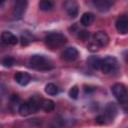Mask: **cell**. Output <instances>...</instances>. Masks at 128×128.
Segmentation results:
<instances>
[{"instance_id":"6da1fadb","label":"cell","mask_w":128,"mask_h":128,"mask_svg":"<svg viewBox=\"0 0 128 128\" xmlns=\"http://www.w3.org/2000/svg\"><path fill=\"white\" fill-rule=\"evenodd\" d=\"M29 66L38 71H49L53 68V63L44 55L35 54L29 59Z\"/></svg>"},{"instance_id":"7a4b0ae2","label":"cell","mask_w":128,"mask_h":128,"mask_svg":"<svg viewBox=\"0 0 128 128\" xmlns=\"http://www.w3.org/2000/svg\"><path fill=\"white\" fill-rule=\"evenodd\" d=\"M44 42L46 46L50 49H59L66 44L67 38L64 34L60 32H51L46 35Z\"/></svg>"},{"instance_id":"3957f363","label":"cell","mask_w":128,"mask_h":128,"mask_svg":"<svg viewBox=\"0 0 128 128\" xmlns=\"http://www.w3.org/2000/svg\"><path fill=\"white\" fill-rule=\"evenodd\" d=\"M40 105H41V102L38 101L35 97H32L28 101L21 103L18 109V112L21 116H28L31 113L37 112V110L40 108Z\"/></svg>"},{"instance_id":"277c9868","label":"cell","mask_w":128,"mask_h":128,"mask_svg":"<svg viewBox=\"0 0 128 128\" xmlns=\"http://www.w3.org/2000/svg\"><path fill=\"white\" fill-rule=\"evenodd\" d=\"M100 69L104 74H111L119 69V63L118 60L113 56H107L104 59H102L101 67Z\"/></svg>"},{"instance_id":"5b68a950","label":"cell","mask_w":128,"mask_h":128,"mask_svg":"<svg viewBox=\"0 0 128 128\" xmlns=\"http://www.w3.org/2000/svg\"><path fill=\"white\" fill-rule=\"evenodd\" d=\"M112 93L119 103L122 105H126L128 103V92L125 86L121 83H115L112 86Z\"/></svg>"},{"instance_id":"8992f818","label":"cell","mask_w":128,"mask_h":128,"mask_svg":"<svg viewBox=\"0 0 128 128\" xmlns=\"http://www.w3.org/2000/svg\"><path fill=\"white\" fill-rule=\"evenodd\" d=\"M27 1L26 0H17L14 4L13 10H12V17L15 20L21 19L24 15L26 8H27Z\"/></svg>"},{"instance_id":"52a82bcc","label":"cell","mask_w":128,"mask_h":128,"mask_svg":"<svg viewBox=\"0 0 128 128\" xmlns=\"http://www.w3.org/2000/svg\"><path fill=\"white\" fill-rule=\"evenodd\" d=\"M115 26L119 34H127L128 33V16L120 15L116 20Z\"/></svg>"},{"instance_id":"ba28073f","label":"cell","mask_w":128,"mask_h":128,"mask_svg":"<svg viewBox=\"0 0 128 128\" xmlns=\"http://www.w3.org/2000/svg\"><path fill=\"white\" fill-rule=\"evenodd\" d=\"M78 56H79V52L75 47H67L62 52V58L68 62L75 61L78 58Z\"/></svg>"},{"instance_id":"9c48e42d","label":"cell","mask_w":128,"mask_h":128,"mask_svg":"<svg viewBox=\"0 0 128 128\" xmlns=\"http://www.w3.org/2000/svg\"><path fill=\"white\" fill-rule=\"evenodd\" d=\"M93 41H95L100 47H105L109 43V36L104 31H98L93 35Z\"/></svg>"},{"instance_id":"30bf717a","label":"cell","mask_w":128,"mask_h":128,"mask_svg":"<svg viewBox=\"0 0 128 128\" xmlns=\"http://www.w3.org/2000/svg\"><path fill=\"white\" fill-rule=\"evenodd\" d=\"M117 112H118V108H117V105L113 102H109L106 106H105V109H104V115L106 116V118L109 120V122L113 121V119L116 117L117 115Z\"/></svg>"},{"instance_id":"8fae6325","label":"cell","mask_w":128,"mask_h":128,"mask_svg":"<svg viewBox=\"0 0 128 128\" xmlns=\"http://www.w3.org/2000/svg\"><path fill=\"white\" fill-rule=\"evenodd\" d=\"M1 42L5 45H16L18 38L10 31H3L1 34Z\"/></svg>"},{"instance_id":"7c38bea8","label":"cell","mask_w":128,"mask_h":128,"mask_svg":"<svg viewBox=\"0 0 128 128\" xmlns=\"http://www.w3.org/2000/svg\"><path fill=\"white\" fill-rule=\"evenodd\" d=\"M64 8L66 9L68 15L71 18H75L77 16V14H78V4H77V2H75L73 0L66 1L64 3Z\"/></svg>"},{"instance_id":"4fadbf2b","label":"cell","mask_w":128,"mask_h":128,"mask_svg":"<svg viewBox=\"0 0 128 128\" xmlns=\"http://www.w3.org/2000/svg\"><path fill=\"white\" fill-rule=\"evenodd\" d=\"M93 5L96 7V9L98 11L106 12L113 5V1H111V0H94L93 1Z\"/></svg>"},{"instance_id":"5bb4252c","label":"cell","mask_w":128,"mask_h":128,"mask_svg":"<svg viewBox=\"0 0 128 128\" xmlns=\"http://www.w3.org/2000/svg\"><path fill=\"white\" fill-rule=\"evenodd\" d=\"M14 80L21 86H26L30 80H31V76L27 73V72H22L19 71L14 75Z\"/></svg>"},{"instance_id":"9a60e30c","label":"cell","mask_w":128,"mask_h":128,"mask_svg":"<svg viewBox=\"0 0 128 128\" xmlns=\"http://www.w3.org/2000/svg\"><path fill=\"white\" fill-rule=\"evenodd\" d=\"M94 21V14L91 12H85L82 14L81 18H80V23L81 25H83L84 27H88L90 26Z\"/></svg>"},{"instance_id":"2e32d148","label":"cell","mask_w":128,"mask_h":128,"mask_svg":"<svg viewBox=\"0 0 128 128\" xmlns=\"http://www.w3.org/2000/svg\"><path fill=\"white\" fill-rule=\"evenodd\" d=\"M33 40H34V36H33L29 31H23V32L21 33L20 42H21V45H22V46H27V45H29Z\"/></svg>"},{"instance_id":"e0dca14e","label":"cell","mask_w":128,"mask_h":128,"mask_svg":"<svg viewBox=\"0 0 128 128\" xmlns=\"http://www.w3.org/2000/svg\"><path fill=\"white\" fill-rule=\"evenodd\" d=\"M101 62H102V59L99 58L98 56H90L88 59H87V64L93 68V69H100L101 67Z\"/></svg>"},{"instance_id":"ac0fdd59","label":"cell","mask_w":128,"mask_h":128,"mask_svg":"<svg viewBox=\"0 0 128 128\" xmlns=\"http://www.w3.org/2000/svg\"><path fill=\"white\" fill-rule=\"evenodd\" d=\"M41 109L45 112H51L54 110L55 108V103L54 101L50 100V99H43L41 101V105H40Z\"/></svg>"},{"instance_id":"d6986e66","label":"cell","mask_w":128,"mask_h":128,"mask_svg":"<svg viewBox=\"0 0 128 128\" xmlns=\"http://www.w3.org/2000/svg\"><path fill=\"white\" fill-rule=\"evenodd\" d=\"M45 92L48 94V95H51V96H54V95H57L59 90H58V87L54 84V83H48L46 86H45Z\"/></svg>"},{"instance_id":"ffe728a7","label":"cell","mask_w":128,"mask_h":128,"mask_svg":"<svg viewBox=\"0 0 128 128\" xmlns=\"http://www.w3.org/2000/svg\"><path fill=\"white\" fill-rule=\"evenodd\" d=\"M53 6H54L53 2L48 1V0H43V1L39 2V8L42 11H50V10H52Z\"/></svg>"},{"instance_id":"44dd1931","label":"cell","mask_w":128,"mask_h":128,"mask_svg":"<svg viewBox=\"0 0 128 128\" xmlns=\"http://www.w3.org/2000/svg\"><path fill=\"white\" fill-rule=\"evenodd\" d=\"M68 94H69L70 98H72V99L76 100V99L78 98V96H79V88H78V86H77V85L72 86V87H71V89L69 90Z\"/></svg>"},{"instance_id":"7402d4cb","label":"cell","mask_w":128,"mask_h":128,"mask_svg":"<svg viewBox=\"0 0 128 128\" xmlns=\"http://www.w3.org/2000/svg\"><path fill=\"white\" fill-rule=\"evenodd\" d=\"M14 63H15V60L10 56H6L2 59V65L4 67H11L14 65Z\"/></svg>"},{"instance_id":"603a6c76","label":"cell","mask_w":128,"mask_h":128,"mask_svg":"<svg viewBox=\"0 0 128 128\" xmlns=\"http://www.w3.org/2000/svg\"><path fill=\"white\" fill-rule=\"evenodd\" d=\"M99 48H100V46L95 42V41H90L89 43H88V45H87V49L90 51V52H97L98 50H99Z\"/></svg>"},{"instance_id":"cb8c5ba5","label":"cell","mask_w":128,"mask_h":128,"mask_svg":"<svg viewBox=\"0 0 128 128\" xmlns=\"http://www.w3.org/2000/svg\"><path fill=\"white\" fill-rule=\"evenodd\" d=\"M95 122L97 124H100V125H103V124H107L109 122V120L106 118L105 115H99L95 118Z\"/></svg>"},{"instance_id":"d4e9b609","label":"cell","mask_w":128,"mask_h":128,"mask_svg":"<svg viewBox=\"0 0 128 128\" xmlns=\"http://www.w3.org/2000/svg\"><path fill=\"white\" fill-rule=\"evenodd\" d=\"M78 36H79V38H80V39H82L83 41H85V40H87V39L89 38L90 34H89V32H88V31L83 30V31H79Z\"/></svg>"}]
</instances>
